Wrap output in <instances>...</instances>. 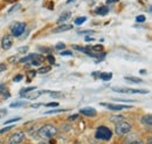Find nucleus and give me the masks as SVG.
Here are the masks:
<instances>
[{"mask_svg": "<svg viewBox=\"0 0 152 144\" xmlns=\"http://www.w3.org/2000/svg\"><path fill=\"white\" fill-rule=\"evenodd\" d=\"M57 129L55 126L53 124H46L43 126L42 128H40L39 130V136L42 137V138H52L56 135Z\"/></svg>", "mask_w": 152, "mask_h": 144, "instance_id": "obj_1", "label": "nucleus"}, {"mask_svg": "<svg viewBox=\"0 0 152 144\" xmlns=\"http://www.w3.org/2000/svg\"><path fill=\"white\" fill-rule=\"evenodd\" d=\"M113 136V132L107 126H99L97 130H96V137L99 138V140H104V141H108L110 140Z\"/></svg>", "mask_w": 152, "mask_h": 144, "instance_id": "obj_2", "label": "nucleus"}, {"mask_svg": "<svg viewBox=\"0 0 152 144\" xmlns=\"http://www.w3.org/2000/svg\"><path fill=\"white\" fill-rule=\"evenodd\" d=\"M131 130V124L128 122H119L116 124V132L118 135H125Z\"/></svg>", "mask_w": 152, "mask_h": 144, "instance_id": "obj_3", "label": "nucleus"}, {"mask_svg": "<svg viewBox=\"0 0 152 144\" xmlns=\"http://www.w3.org/2000/svg\"><path fill=\"white\" fill-rule=\"evenodd\" d=\"M26 28V24L25 22H17L13 27H12V34L14 36H20Z\"/></svg>", "mask_w": 152, "mask_h": 144, "instance_id": "obj_4", "label": "nucleus"}, {"mask_svg": "<svg viewBox=\"0 0 152 144\" xmlns=\"http://www.w3.org/2000/svg\"><path fill=\"white\" fill-rule=\"evenodd\" d=\"M23 138H25V134L22 131H18L10 137V144H20L23 141Z\"/></svg>", "mask_w": 152, "mask_h": 144, "instance_id": "obj_5", "label": "nucleus"}, {"mask_svg": "<svg viewBox=\"0 0 152 144\" xmlns=\"http://www.w3.org/2000/svg\"><path fill=\"white\" fill-rule=\"evenodd\" d=\"M114 91L117 93H122V94H146L148 91L145 90H139V89H130V88H113Z\"/></svg>", "mask_w": 152, "mask_h": 144, "instance_id": "obj_6", "label": "nucleus"}, {"mask_svg": "<svg viewBox=\"0 0 152 144\" xmlns=\"http://www.w3.org/2000/svg\"><path fill=\"white\" fill-rule=\"evenodd\" d=\"M99 104L105 107V108L110 109V110H122V109L131 108L130 106H126V104H113V103H105V102H102Z\"/></svg>", "mask_w": 152, "mask_h": 144, "instance_id": "obj_7", "label": "nucleus"}, {"mask_svg": "<svg viewBox=\"0 0 152 144\" xmlns=\"http://www.w3.org/2000/svg\"><path fill=\"white\" fill-rule=\"evenodd\" d=\"M12 45H13V40H12V36L6 35V36H4V37H2V41H1V46H2V48H4L5 51L10 49V48L12 47Z\"/></svg>", "mask_w": 152, "mask_h": 144, "instance_id": "obj_8", "label": "nucleus"}, {"mask_svg": "<svg viewBox=\"0 0 152 144\" xmlns=\"http://www.w3.org/2000/svg\"><path fill=\"white\" fill-rule=\"evenodd\" d=\"M80 112L82 114V115H84V116H89V117H94L96 116V110L94 108H90V107H88V108H83L80 110Z\"/></svg>", "mask_w": 152, "mask_h": 144, "instance_id": "obj_9", "label": "nucleus"}, {"mask_svg": "<svg viewBox=\"0 0 152 144\" xmlns=\"http://www.w3.org/2000/svg\"><path fill=\"white\" fill-rule=\"evenodd\" d=\"M72 28H73V26H72V25H61V26L56 27V28L53 31V33H61V32H66V31H69V29H72Z\"/></svg>", "mask_w": 152, "mask_h": 144, "instance_id": "obj_10", "label": "nucleus"}, {"mask_svg": "<svg viewBox=\"0 0 152 144\" xmlns=\"http://www.w3.org/2000/svg\"><path fill=\"white\" fill-rule=\"evenodd\" d=\"M140 122H142V124L145 126H151L152 124V116L151 115H145V116H143L142 117V120H140Z\"/></svg>", "mask_w": 152, "mask_h": 144, "instance_id": "obj_11", "label": "nucleus"}, {"mask_svg": "<svg viewBox=\"0 0 152 144\" xmlns=\"http://www.w3.org/2000/svg\"><path fill=\"white\" fill-rule=\"evenodd\" d=\"M108 12H109V10H108L107 6H101V7H98L95 11L96 14H99V15H105Z\"/></svg>", "mask_w": 152, "mask_h": 144, "instance_id": "obj_12", "label": "nucleus"}, {"mask_svg": "<svg viewBox=\"0 0 152 144\" xmlns=\"http://www.w3.org/2000/svg\"><path fill=\"white\" fill-rule=\"evenodd\" d=\"M70 17H72V13H70V12H66V13H63L60 18L57 19V22H58V24H62V22H64L66 20H68Z\"/></svg>", "mask_w": 152, "mask_h": 144, "instance_id": "obj_13", "label": "nucleus"}, {"mask_svg": "<svg viewBox=\"0 0 152 144\" xmlns=\"http://www.w3.org/2000/svg\"><path fill=\"white\" fill-rule=\"evenodd\" d=\"M27 103L25 101H15V102H12L10 104L11 108H20V107H25Z\"/></svg>", "mask_w": 152, "mask_h": 144, "instance_id": "obj_14", "label": "nucleus"}, {"mask_svg": "<svg viewBox=\"0 0 152 144\" xmlns=\"http://www.w3.org/2000/svg\"><path fill=\"white\" fill-rule=\"evenodd\" d=\"M99 79H102L103 81H110L113 79V74L111 73H101Z\"/></svg>", "mask_w": 152, "mask_h": 144, "instance_id": "obj_15", "label": "nucleus"}, {"mask_svg": "<svg viewBox=\"0 0 152 144\" xmlns=\"http://www.w3.org/2000/svg\"><path fill=\"white\" fill-rule=\"evenodd\" d=\"M37 89V87H28V88H25V89L20 90V96H23V95H27L28 93L33 91V90Z\"/></svg>", "mask_w": 152, "mask_h": 144, "instance_id": "obj_16", "label": "nucleus"}, {"mask_svg": "<svg viewBox=\"0 0 152 144\" xmlns=\"http://www.w3.org/2000/svg\"><path fill=\"white\" fill-rule=\"evenodd\" d=\"M124 80L126 82H131V83H142L143 80L140 79H136V77H124Z\"/></svg>", "mask_w": 152, "mask_h": 144, "instance_id": "obj_17", "label": "nucleus"}, {"mask_svg": "<svg viewBox=\"0 0 152 144\" xmlns=\"http://www.w3.org/2000/svg\"><path fill=\"white\" fill-rule=\"evenodd\" d=\"M67 111L66 109H53V110H48L46 111V114H60V112H64Z\"/></svg>", "mask_w": 152, "mask_h": 144, "instance_id": "obj_18", "label": "nucleus"}, {"mask_svg": "<svg viewBox=\"0 0 152 144\" xmlns=\"http://www.w3.org/2000/svg\"><path fill=\"white\" fill-rule=\"evenodd\" d=\"M91 49L94 51V52H97V53H101V52H103V46L102 45H96V46H93L91 47Z\"/></svg>", "mask_w": 152, "mask_h": 144, "instance_id": "obj_19", "label": "nucleus"}, {"mask_svg": "<svg viewBox=\"0 0 152 144\" xmlns=\"http://www.w3.org/2000/svg\"><path fill=\"white\" fill-rule=\"evenodd\" d=\"M86 20H87V18H86V17H80V18H77L75 20V24H76V25H82V24H83Z\"/></svg>", "mask_w": 152, "mask_h": 144, "instance_id": "obj_20", "label": "nucleus"}, {"mask_svg": "<svg viewBox=\"0 0 152 144\" xmlns=\"http://www.w3.org/2000/svg\"><path fill=\"white\" fill-rule=\"evenodd\" d=\"M21 118L20 117H17V118H11V120H8V121H6L5 122V126L6 124H11V123H15V122H18V121H20Z\"/></svg>", "mask_w": 152, "mask_h": 144, "instance_id": "obj_21", "label": "nucleus"}, {"mask_svg": "<svg viewBox=\"0 0 152 144\" xmlns=\"http://www.w3.org/2000/svg\"><path fill=\"white\" fill-rule=\"evenodd\" d=\"M49 71H50V67H41L39 69V73L40 74H45V73H48Z\"/></svg>", "mask_w": 152, "mask_h": 144, "instance_id": "obj_22", "label": "nucleus"}, {"mask_svg": "<svg viewBox=\"0 0 152 144\" xmlns=\"http://www.w3.org/2000/svg\"><path fill=\"white\" fill-rule=\"evenodd\" d=\"M35 74H37V72L35 71H28L27 72V76H28V80H32L34 76H35Z\"/></svg>", "mask_w": 152, "mask_h": 144, "instance_id": "obj_23", "label": "nucleus"}, {"mask_svg": "<svg viewBox=\"0 0 152 144\" xmlns=\"http://www.w3.org/2000/svg\"><path fill=\"white\" fill-rule=\"evenodd\" d=\"M12 128H13V126H6V128H2V129L0 130V134H4V132H7V131H10Z\"/></svg>", "mask_w": 152, "mask_h": 144, "instance_id": "obj_24", "label": "nucleus"}, {"mask_svg": "<svg viewBox=\"0 0 152 144\" xmlns=\"http://www.w3.org/2000/svg\"><path fill=\"white\" fill-rule=\"evenodd\" d=\"M64 47H66V45L63 42H58V43H56V46H55L56 49H64Z\"/></svg>", "mask_w": 152, "mask_h": 144, "instance_id": "obj_25", "label": "nucleus"}, {"mask_svg": "<svg viewBox=\"0 0 152 144\" xmlns=\"http://www.w3.org/2000/svg\"><path fill=\"white\" fill-rule=\"evenodd\" d=\"M60 54L62 55V56H72L73 53H72V51H64V52H61Z\"/></svg>", "mask_w": 152, "mask_h": 144, "instance_id": "obj_26", "label": "nucleus"}, {"mask_svg": "<svg viewBox=\"0 0 152 144\" xmlns=\"http://www.w3.org/2000/svg\"><path fill=\"white\" fill-rule=\"evenodd\" d=\"M39 49L42 52V53H49L52 49L50 48H47V47H39Z\"/></svg>", "mask_w": 152, "mask_h": 144, "instance_id": "obj_27", "label": "nucleus"}, {"mask_svg": "<svg viewBox=\"0 0 152 144\" xmlns=\"http://www.w3.org/2000/svg\"><path fill=\"white\" fill-rule=\"evenodd\" d=\"M136 21H137V22H144V21H145V17H144V15H138V17L136 18Z\"/></svg>", "mask_w": 152, "mask_h": 144, "instance_id": "obj_28", "label": "nucleus"}, {"mask_svg": "<svg viewBox=\"0 0 152 144\" xmlns=\"http://www.w3.org/2000/svg\"><path fill=\"white\" fill-rule=\"evenodd\" d=\"M22 77H23V76H22L21 74H19V75H17V76H14V79H13V81H14V82H20Z\"/></svg>", "mask_w": 152, "mask_h": 144, "instance_id": "obj_29", "label": "nucleus"}, {"mask_svg": "<svg viewBox=\"0 0 152 144\" xmlns=\"http://www.w3.org/2000/svg\"><path fill=\"white\" fill-rule=\"evenodd\" d=\"M47 60H48L50 63H54V62H55V57H54L53 55H48V56H47Z\"/></svg>", "mask_w": 152, "mask_h": 144, "instance_id": "obj_30", "label": "nucleus"}, {"mask_svg": "<svg viewBox=\"0 0 152 144\" xmlns=\"http://www.w3.org/2000/svg\"><path fill=\"white\" fill-rule=\"evenodd\" d=\"M46 106L47 107H58V103L57 102H50V103H47Z\"/></svg>", "mask_w": 152, "mask_h": 144, "instance_id": "obj_31", "label": "nucleus"}, {"mask_svg": "<svg viewBox=\"0 0 152 144\" xmlns=\"http://www.w3.org/2000/svg\"><path fill=\"white\" fill-rule=\"evenodd\" d=\"M89 33H90V34H94L95 32H94V31H83V32H78V34H89Z\"/></svg>", "mask_w": 152, "mask_h": 144, "instance_id": "obj_32", "label": "nucleus"}, {"mask_svg": "<svg viewBox=\"0 0 152 144\" xmlns=\"http://www.w3.org/2000/svg\"><path fill=\"white\" fill-rule=\"evenodd\" d=\"M27 51H28V47H20V48H19L20 53H26Z\"/></svg>", "mask_w": 152, "mask_h": 144, "instance_id": "obj_33", "label": "nucleus"}, {"mask_svg": "<svg viewBox=\"0 0 152 144\" xmlns=\"http://www.w3.org/2000/svg\"><path fill=\"white\" fill-rule=\"evenodd\" d=\"M32 65H33V66H40L41 62H40V61H37V60H35V61L33 60V61H32Z\"/></svg>", "mask_w": 152, "mask_h": 144, "instance_id": "obj_34", "label": "nucleus"}, {"mask_svg": "<svg viewBox=\"0 0 152 144\" xmlns=\"http://www.w3.org/2000/svg\"><path fill=\"white\" fill-rule=\"evenodd\" d=\"M5 69H6V66H5L4 63H0V73H1V72H4Z\"/></svg>", "mask_w": 152, "mask_h": 144, "instance_id": "obj_35", "label": "nucleus"}, {"mask_svg": "<svg viewBox=\"0 0 152 144\" xmlns=\"http://www.w3.org/2000/svg\"><path fill=\"white\" fill-rule=\"evenodd\" d=\"M86 41H88V42H91V41H95V40H94V37H90V36H86Z\"/></svg>", "mask_w": 152, "mask_h": 144, "instance_id": "obj_36", "label": "nucleus"}, {"mask_svg": "<svg viewBox=\"0 0 152 144\" xmlns=\"http://www.w3.org/2000/svg\"><path fill=\"white\" fill-rule=\"evenodd\" d=\"M19 7H20V5H17V6H13V7H12V8L10 10V13H11V12H13L14 10H17V8H19Z\"/></svg>", "mask_w": 152, "mask_h": 144, "instance_id": "obj_37", "label": "nucleus"}, {"mask_svg": "<svg viewBox=\"0 0 152 144\" xmlns=\"http://www.w3.org/2000/svg\"><path fill=\"white\" fill-rule=\"evenodd\" d=\"M41 106H43V104H41V103H37V104H33V106H32V108H39V107H41Z\"/></svg>", "mask_w": 152, "mask_h": 144, "instance_id": "obj_38", "label": "nucleus"}, {"mask_svg": "<svg viewBox=\"0 0 152 144\" xmlns=\"http://www.w3.org/2000/svg\"><path fill=\"white\" fill-rule=\"evenodd\" d=\"M114 2H118V0H107V4H114Z\"/></svg>", "mask_w": 152, "mask_h": 144, "instance_id": "obj_39", "label": "nucleus"}, {"mask_svg": "<svg viewBox=\"0 0 152 144\" xmlns=\"http://www.w3.org/2000/svg\"><path fill=\"white\" fill-rule=\"evenodd\" d=\"M77 116H78V115H73V116H70V117H69V120H70V121H73V120L77 118Z\"/></svg>", "mask_w": 152, "mask_h": 144, "instance_id": "obj_40", "label": "nucleus"}, {"mask_svg": "<svg viewBox=\"0 0 152 144\" xmlns=\"http://www.w3.org/2000/svg\"><path fill=\"white\" fill-rule=\"evenodd\" d=\"M130 144H143V143L139 142V141H136V142H132V143H130Z\"/></svg>", "mask_w": 152, "mask_h": 144, "instance_id": "obj_41", "label": "nucleus"}, {"mask_svg": "<svg viewBox=\"0 0 152 144\" xmlns=\"http://www.w3.org/2000/svg\"><path fill=\"white\" fill-rule=\"evenodd\" d=\"M2 90H4V84H1V83H0V93H1Z\"/></svg>", "mask_w": 152, "mask_h": 144, "instance_id": "obj_42", "label": "nucleus"}, {"mask_svg": "<svg viewBox=\"0 0 152 144\" xmlns=\"http://www.w3.org/2000/svg\"><path fill=\"white\" fill-rule=\"evenodd\" d=\"M72 1H74V0H67V2H66V4H70Z\"/></svg>", "mask_w": 152, "mask_h": 144, "instance_id": "obj_43", "label": "nucleus"}, {"mask_svg": "<svg viewBox=\"0 0 152 144\" xmlns=\"http://www.w3.org/2000/svg\"><path fill=\"white\" fill-rule=\"evenodd\" d=\"M6 1H8V2H11V1H14V0H6Z\"/></svg>", "mask_w": 152, "mask_h": 144, "instance_id": "obj_44", "label": "nucleus"}, {"mask_svg": "<svg viewBox=\"0 0 152 144\" xmlns=\"http://www.w3.org/2000/svg\"><path fill=\"white\" fill-rule=\"evenodd\" d=\"M39 144H48V143H39Z\"/></svg>", "mask_w": 152, "mask_h": 144, "instance_id": "obj_45", "label": "nucleus"}]
</instances>
